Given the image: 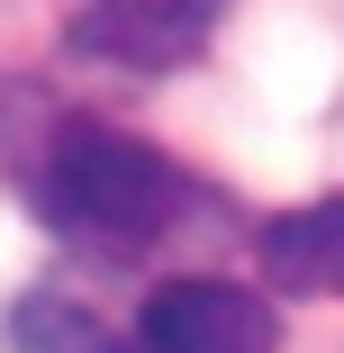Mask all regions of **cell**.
Returning <instances> with one entry per match:
<instances>
[{
  "mask_svg": "<svg viewBox=\"0 0 344 353\" xmlns=\"http://www.w3.org/2000/svg\"><path fill=\"white\" fill-rule=\"evenodd\" d=\"M37 218L63 236V245H82V254H145L163 245V227L181 218V172L154 154V145H136V136L118 127H54V145L37 154Z\"/></svg>",
  "mask_w": 344,
  "mask_h": 353,
  "instance_id": "6da1fadb",
  "label": "cell"
},
{
  "mask_svg": "<svg viewBox=\"0 0 344 353\" xmlns=\"http://www.w3.org/2000/svg\"><path fill=\"white\" fill-rule=\"evenodd\" d=\"M227 0H73V46L118 73H172L218 37Z\"/></svg>",
  "mask_w": 344,
  "mask_h": 353,
  "instance_id": "7a4b0ae2",
  "label": "cell"
},
{
  "mask_svg": "<svg viewBox=\"0 0 344 353\" xmlns=\"http://www.w3.org/2000/svg\"><path fill=\"white\" fill-rule=\"evenodd\" d=\"M136 353H281V317L236 281H163L136 317Z\"/></svg>",
  "mask_w": 344,
  "mask_h": 353,
  "instance_id": "3957f363",
  "label": "cell"
},
{
  "mask_svg": "<svg viewBox=\"0 0 344 353\" xmlns=\"http://www.w3.org/2000/svg\"><path fill=\"white\" fill-rule=\"evenodd\" d=\"M254 254L281 299H344V199H308V208L263 218Z\"/></svg>",
  "mask_w": 344,
  "mask_h": 353,
  "instance_id": "277c9868",
  "label": "cell"
},
{
  "mask_svg": "<svg viewBox=\"0 0 344 353\" xmlns=\"http://www.w3.org/2000/svg\"><path fill=\"white\" fill-rule=\"evenodd\" d=\"M10 344L19 353H136V335H118L100 308L63 299V290H28L10 308Z\"/></svg>",
  "mask_w": 344,
  "mask_h": 353,
  "instance_id": "5b68a950",
  "label": "cell"
}]
</instances>
